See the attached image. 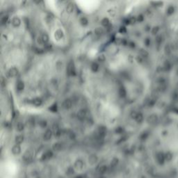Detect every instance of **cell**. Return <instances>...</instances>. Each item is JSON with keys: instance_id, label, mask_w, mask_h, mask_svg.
I'll return each instance as SVG.
<instances>
[{"instance_id": "ac0fdd59", "label": "cell", "mask_w": 178, "mask_h": 178, "mask_svg": "<svg viewBox=\"0 0 178 178\" xmlns=\"http://www.w3.org/2000/svg\"><path fill=\"white\" fill-rule=\"evenodd\" d=\"M66 11L68 13H72L74 11V6L72 3H69L66 6Z\"/></svg>"}, {"instance_id": "5b68a950", "label": "cell", "mask_w": 178, "mask_h": 178, "mask_svg": "<svg viewBox=\"0 0 178 178\" xmlns=\"http://www.w3.org/2000/svg\"><path fill=\"white\" fill-rule=\"evenodd\" d=\"M86 116V109H81L79 110L78 113H77V118L80 120H83Z\"/></svg>"}, {"instance_id": "4dcf8cb0", "label": "cell", "mask_w": 178, "mask_h": 178, "mask_svg": "<svg viewBox=\"0 0 178 178\" xmlns=\"http://www.w3.org/2000/svg\"><path fill=\"white\" fill-rule=\"evenodd\" d=\"M34 52L35 53L38 54H42L44 53L45 50L42 49L38 48V47H34Z\"/></svg>"}, {"instance_id": "9c48e42d", "label": "cell", "mask_w": 178, "mask_h": 178, "mask_svg": "<svg viewBox=\"0 0 178 178\" xmlns=\"http://www.w3.org/2000/svg\"><path fill=\"white\" fill-rule=\"evenodd\" d=\"M52 136V131L50 130H47V131L45 132V134H44L43 136L44 140H45V141H48V140H49L51 139Z\"/></svg>"}, {"instance_id": "4316f807", "label": "cell", "mask_w": 178, "mask_h": 178, "mask_svg": "<svg viewBox=\"0 0 178 178\" xmlns=\"http://www.w3.org/2000/svg\"><path fill=\"white\" fill-rule=\"evenodd\" d=\"M155 41L157 45H161V43L163 42V37L161 35H158L157 37H156V39H155Z\"/></svg>"}, {"instance_id": "f1b7e54d", "label": "cell", "mask_w": 178, "mask_h": 178, "mask_svg": "<svg viewBox=\"0 0 178 178\" xmlns=\"http://www.w3.org/2000/svg\"><path fill=\"white\" fill-rule=\"evenodd\" d=\"M80 23H81L82 26H86L87 24H88V20L86 18L83 17V18H82L80 19Z\"/></svg>"}, {"instance_id": "816d5d0a", "label": "cell", "mask_w": 178, "mask_h": 178, "mask_svg": "<svg viewBox=\"0 0 178 178\" xmlns=\"http://www.w3.org/2000/svg\"><path fill=\"white\" fill-rule=\"evenodd\" d=\"M128 45L130 46V47H131V48H134V47H135V43H134V42H132V41L129 42V43H128Z\"/></svg>"}, {"instance_id": "60d3db41", "label": "cell", "mask_w": 178, "mask_h": 178, "mask_svg": "<svg viewBox=\"0 0 178 178\" xmlns=\"http://www.w3.org/2000/svg\"><path fill=\"white\" fill-rule=\"evenodd\" d=\"M106 60V57L104 54H101L98 56V61L100 62H104Z\"/></svg>"}, {"instance_id": "1f68e13d", "label": "cell", "mask_w": 178, "mask_h": 178, "mask_svg": "<svg viewBox=\"0 0 178 178\" xmlns=\"http://www.w3.org/2000/svg\"><path fill=\"white\" fill-rule=\"evenodd\" d=\"M62 66H63V63L62 61H58L56 63V70L58 71H61L62 70Z\"/></svg>"}, {"instance_id": "db71d44e", "label": "cell", "mask_w": 178, "mask_h": 178, "mask_svg": "<svg viewBox=\"0 0 178 178\" xmlns=\"http://www.w3.org/2000/svg\"><path fill=\"white\" fill-rule=\"evenodd\" d=\"M37 43H38L39 45H42V44H43V40H42V38H41V37H38V38Z\"/></svg>"}, {"instance_id": "d590c367", "label": "cell", "mask_w": 178, "mask_h": 178, "mask_svg": "<svg viewBox=\"0 0 178 178\" xmlns=\"http://www.w3.org/2000/svg\"><path fill=\"white\" fill-rule=\"evenodd\" d=\"M123 131H124V128H123L122 127H117L116 129V130H115V132H116V134H122Z\"/></svg>"}, {"instance_id": "6f0895ef", "label": "cell", "mask_w": 178, "mask_h": 178, "mask_svg": "<svg viewBox=\"0 0 178 178\" xmlns=\"http://www.w3.org/2000/svg\"></svg>"}, {"instance_id": "ffe728a7", "label": "cell", "mask_w": 178, "mask_h": 178, "mask_svg": "<svg viewBox=\"0 0 178 178\" xmlns=\"http://www.w3.org/2000/svg\"><path fill=\"white\" fill-rule=\"evenodd\" d=\"M156 101H157V98L156 97H152V98L150 99L149 100H148V105L150 107H152L155 104Z\"/></svg>"}, {"instance_id": "f907efd6", "label": "cell", "mask_w": 178, "mask_h": 178, "mask_svg": "<svg viewBox=\"0 0 178 178\" xmlns=\"http://www.w3.org/2000/svg\"><path fill=\"white\" fill-rule=\"evenodd\" d=\"M1 86H6V80H5L4 78L3 77H1Z\"/></svg>"}, {"instance_id": "ab89813d", "label": "cell", "mask_w": 178, "mask_h": 178, "mask_svg": "<svg viewBox=\"0 0 178 178\" xmlns=\"http://www.w3.org/2000/svg\"><path fill=\"white\" fill-rule=\"evenodd\" d=\"M68 136H69V137H70V139H75V137H76V135L72 131H69V133H68Z\"/></svg>"}, {"instance_id": "9a60e30c", "label": "cell", "mask_w": 178, "mask_h": 178, "mask_svg": "<svg viewBox=\"0 0 178 178\" xmlns=\"http://www.w3.org/2000/svg\"><path fill=\"white\" fill-rule=\"evenodd\" d=\"M16 87H17V89H18V91H23V89L24 88V82H22V81H18V83H17Z\"/></svg>"}, {"instance_id": "52a82bcc", "label": "cell", "mask_w": 178, "mask_h": 178, "mask_svg": "<svg viewBox=\"0 0 178 178\" xmlns=\"http://www.w3.org/2000/svg\"><path fill=\"white\" fill-rule=\"evenodd\" d=\"M18 73V69L16 67H11L9 70V75L10 77H15V76H17Z\"/></svg>"}, {"instance_id": "d6a6232c", "label": "cell", "mask_w": 178, "mask_h": 178, "mask_svg": "<svg viewBox=\"0 0 178 178\" xmlns=\"http://www.w3.org/2000/svg\"><path fill=\"white\" fill-rule=\"evenodd\" d=\"M148 132H147V131H145L143 133H142L141 136H140V139L141 140H142V141H143V140H145L148 137Z\"/></svg>"}, {"instance_id": "e575fe53", "label": "cell", "mask_w": 178, "mask_h": 178, "mask_svg": "<svg viewBox=\"0 0 178 178\" xmlns=\"http://www.w3.org/2000/svg\"><path fill=\"white\" fill-rule=\"evenodd\" d=\"M47 122L46 120H42L39 122V125H40V127H42V128H45V127L47 126Z\"/></svg>"}, {"instance_id": "bcb514c9", "label": "cell", "mask_w": 178, "mask_h": 178, "mask_svg": "<svg viewBox=\"0 0 178 178\" xmlns=\"http://www.w3.org/2000/svg\"><path fill=\"white\" fill-rule=\"evenodd\" d=\"M150 43H151V40H150V38H147L145 39L144 43H145V46L149 47L150 45Z\"/></svg>"}, {"instance_id": "d6986e66", "label": "cell", "mask_w": 178, "mask_h": 178, "mask_svg": "<svg viewBox=\"0 0 178 178\" xmlns=\"http://www.w3.org/2000/svg\"><path fill=\"white\" fill-rule=\"evenodd\" d=\"M140 56H141V57H143V58H147L148 56H149V54L148 52L146 51V50H145L143 49H141V50H140Z\"/></svg>"}, {"instance_id": "cb8c5ba5", "label": "cell", "mask_w": 178, "mask_h": 178, "mask_svg": "<svg viewBox=\"0 0 178 178\" xmlns=\"http://www.w3.org/2000/svg\"><path fill=\"white\" fill-rule=\"evenodd\" d=\"M99 69V65L97 63H93L91 65V70L93 72H97Z\"/></svg>"}, {"instance_id": "7dc6e473", "label": "cell", "mask_w": 178, "mask_h": 178, "mask_svg": "<svg viewBox=\"0 0 178 178\" xmlns=\"http://www.w3.org/2000/svg\"><path fill=\"white\" fill-rule=\"evenodd\" d=\"M119 32L121 34H125L127 32V29L125 27H120V29H119Z\"/></svg>"}, {"instance_id": "44dd1931", "label": "cell", "mask_w": 178, "mask_h": 178, "mask_svg": "<svg viewBox=\"0 0 178 178\" xmlns=\"http://www.w3.org/2000/svg\"><path fill=\"white\" fill-rule=\"evenodd\" d=\"M101 23L102 24L104 27H107L108 26H109V25L111 24H110V21H109V19H108V18H106L102 19Z\"/></svg>"}, {"instance_id": "c3c4849f", "label": "cell", "mask_w": 178, "mask_h": 178, "mask_svg": "<svg viewBox=\"0 0 178 178\" xmlns=\"http://www.w3.org/2000/svg\"><path fill=\"white\" fill-rule=\"evenodd\" d=\"M136 61L138 63H143V58L141 57V56H138L136 57Z\"/></svg>"}, {"instance_id": "30bf717a", "label": "cell", "mask_w": 178, "mask_h": 178, "mask_svg": "<svg viewBox=\"0 0 178 178\" xmlns=\"http://www.w3.org/2000/svg\"><path fill=\"white\" fill-rule=\"evenodd\" d=\"M21 152V148L18 144L14 145L12 148V152L14 154H19Z\"/></svg>"}, {"instance_id": "7402d4cb", "label": "cell", "mask_w": 178, "mask_h": 178, "mask_svg": "<svg viewBox=\"0 0 178 178\" xmlns=\"http://www.w3.org/2000/svg\"><path fill=\"white\" fill-rule=\"evenodd\" d=\"M41 38H42V40H43V44H47L49 41V36L47 34H43L41 36Z\"/></svg>"}, {"instance_id": "277c9868", "label": "cell", "mask_w": 178, "mask_h": 178, "mask_svg": "<svg viewBox=\"0 0 178 178\" xmlns=\"http://www.w3.org/2000/svg\"><path fill=\"white\" fill-rule=\"evenodd\" d=\"M63 107L66 109H70L72 106V102L70 99H66L62 104Z\"/></svg>"}, {"instance_id": "d4e9b609", "label": "cell", "mask_w": 178, "mask_h": 178, "mask_svg": "<svg viewBox=\"0 0 178 178\" xmlns=\"http://www.w3.org/2000/svg\"><path fill=\"white\" fill-rule=\"evenodd\" d=\"M135 120H136V121L138 123H141L143 122V114L141 113H138V116H137Z\"/></svg>"}, {"instance_id": "8d00e7d4", "label": "cell", "mask_w": 178, "mask_h": 178, "mask_svg": "<svg viewBox=\"0 0 178 178\" xmlns=\"http://www.w3.org/2000/svg\"><path fill=\"white\" fill-rule=\"evenodd\" d=\"M17 130H18L19 131H22V130H24V125L22 122H18V125H17Z\"/></svg>"}, {"instance_id": "7bdbcfd3", "label": "cell", "mask_w": 178, "mask_h": 178, "mask_svg": "<svg viewBox=\"0 0 178 178\" xmlns=\"http://www.w3.org/2000/svg\"><path fill=\"white\" fill-rule=\"evenodd\" d=\"M138 113H137L136 111H131V113L130 116H131V118L136 119V117H137V116H138Z\"/></svg>"}, {"instance_id": "83f0119b", "label": "cell", "mask_w": 178, "mask_h": 178, "mask_svg": "<svg viewBox=\"0 0 178 178\" xmlns=\"http://www.w3.org/2000/svg\"><path fill=\"white\" fill-rule=\"evenodd\" d=\"M61 149V144L60 143H56L53 145V150L55 151H59Z\"/></svg>"}, {"instance_id": "b9f144b4", "label": "cell", "mask_w": 178, "mask_h": 178, "mask_svg": "<svg viewBox=\"0 0 178 178\" xmlns=\"http://www.w3.org/2000/svg\"><path fill=\"white\" fill-rule=\"evenodd\" d=\"M143 20H144V16H143L142 14L139 15L138 17H137V21H138L139 22H142Z\"/></svg>"}, {"instance_id": "11a10c76", "label": "cell", "mask_w": 178, "mask_h": 178, "mask_svg": "<svg viewBox=\"0 0 178 178\" xmlns=\"http://www.w3.org/2000/svg\"><path fill=\"white\" fill-rule=\"evenodd\" d=\"M124 22H125V24H130V19H124Z\"/></svg>"}, {"instance_id": "836d02e7", "label": "cell", "mask_w": 178, "mask_h": 178, "mask_svg": "<svg viewBox=\"0 0 178 178\" xmlns=\"http://www.w3.org/2000/svg\"><path fill=\"white\" fill-rule=\"evenodd\" d=\"M159 31V27L158 26H156V27H154L152 29L151 32H152V35H156V34H158Z\"/></svg>"}, {"instance_id": "e0dca14e", "label": "cell", "mask_w": 178, "mask_h": 178, "mask_svg": "<svg viewBox=\"0 0 178 178\" xmlns=\"http://www.w3.org/2000/svg\"><path fill=\"white\" fill-rule=\"evenodd\" d=\"M23 141H24V137H23V136H22V135L17 136L15 137V143H16L17 144H20V143H22L23 142Z\"/></svg>"}, {"instance_id": "f546056e", "label": "cell", "mask_w": 178, "mask_h": 178, "mask_svg": "<svg viewBox=\"0 0 178 178\" xmlns=\"http://www.w3.org/2000/svg\"><path fill=\"white\" fill-rule=\"evenodd\" d=\"M95 33L97 36H100L104 33V30L101 27H97L96 29H95Z\"/></svg>"}, {"instance_id": "603a6c76", "label": "cell", "mask_w": 178, "mask_h": 178, "mask_svg": "<svg viewBox=\"0 0 178 178\" xmlns=\"http://www.w3.org/2000/svg\"><path fill=\"white\" fill-rule=\"evenodd\" d=\"M49 110L50 111H52V112H53V113L57 112V111H58V107H57L56 103H54V104H52V106H50V107L49 108Z\"/></svg>"}, {"instance_id": "f35d334b", "label": "cell", "mask_w": 178, "mask_h": 178, "mask_svg": "<svg viewBox=\"0 0 178 178\" xmlns=\"http://www.w3.org/2000/svg\"><path fill=\"white\" fill-rule=\"evenodd\" d=\"M52 130H53L54 134H56L57 131H58L60 130V129H59L58 125L57 124H54L53 126H52Z\"/></svg>"}, {"instance_id": "2e32d148", "label": "cell", "mask_w": 178, "mask_h": 178, "mask_svg": "<svg viewBox=\"0 0 178 178\" xmlns=\"http://www.w3.org/2000/svg\"><path fill=\"white\" fill-rule=\"evenodd\" d=\"M42 102H43L41 100V99H40V98H35L32 100V104L36 106H40L42 104Z\"/></svg>"}, {"instance_id": "4fadbf2b", "label": "cell", "mask_w": 178, "mask_h": 178, "mask_svg": "<svg viewBox=\"0 0 178 178\" xmlns=\"http://www.w3.org/2000/svg\"><path fill=\"white\" fill-rule=\"evenodd\" d=\"M172 47H171V45H169L167 44L166 45V46L164 47V52L166 55H169L171 53V51H172Z\"/></svg>"}, {"instance_id": "f5cc1de1", "label": "cell", "mask_w": 178, "mask_h": 178, "mask_svg": "<svg viewBox=\"0 0 178 178\" xmlns=\"http://www.w3.org/2000/svg\"><path fill=\"white\" fill-rule=\"evenodd\" d=\"M152 4L155 5V6H161V5L163 4L162 2H152Z\"/></svg>"}, {"instance_id": "ee69618b", "label": "cell", "mask_w": 178, "mask_h": 178, "mask_svg": "<svg viewBox=\"0 0 178 178\" xmlns=\"http://www.w3.org/2000/svg\"><path fill=\"white\" fill-rule=\"evenodd\" d=\"M52 49V45L51 44H45L44 47V50L46 51H49Z\"/></svg>"}, {"instance_id": "6da1fadb", "label": "cell", "mask_w": 178, "mask_h": 178, "mask_svg": "<svg viewBox=\"0 0 178 178\" xmlns=\"http://www.w3.org/2000/svg\"><path fill=\"white\" fill-rule=\"evenodd\" d=\"M67 73L69 76H75L76 75V70L73 61H70L67 64Z\"/></svg>"}, {"instance_id": "681fc988", "label": "cell", "mask_w": 178, "mask_h": 178, "mask_svg": "<svg viewBox=\"0 0 178 178\" xmlns=\"http://www.w3.org/2000/svg\"><path fill=\"white\" fill-rule=\"evenodd\" d=\"M127 136H122V137H121L120 139V140L117 142V143H122V142H123V141H126V139H127Z\"/></svg>"}, {"instance_id": "7a4b0ae2", "label": "cell", "mask_w": 178, "mask_h": 178, "mask_svg": "<svg viewBox=\"0 0 178 178\" xmlns=\"http://www.w3.org/2000/svg\"><path fill=\"white\" fill-rule=\"evenodd\" d=\"M106 133V127L104 126H100L98 129V137L99 139H103Z\"/></svg>"}, {"instance_id": "8fae6325", "label": "cell", "mask_w": 178, "mask_h": 178, "mask_svg": "<svg viewBox=\"0 0 178 178\" xmlns=\"http://www.w3.org/2000/svg\"><path fill=\"white\" fill-rule=\"evenodd\" d=\"M170 68H171L170 63L169 62V61H166L164 63V66H163V67H162V70L166 71V72H168V71H169V70H170Z\"/></svg>"}, {"instance_id": "5bb4252c", "label": "cell", "mask_w": 178, "mask_h": 178, "mask_svg": "<svg viewBox=\"0 0 178 178\" xmlns=\"http://www.w3.org/2000/svg\"><path fill=\"white\" fill-rule=\"evenodd\" d=\"M97 157L95 154H92L88 158V161L91 164H95L97 162Z\"/></svg>"}, {"instance_id": "9f6ffc18", "label": "cell", "mask_w": 178, "mask_h": 178, "mask_svg": "<svg viewBox=\"0 0 178 178\" xmlns=\"http://www.w3.org/2000/svg\"><path fill=\"white\" fill-rule=\"evenodd\" d=\"M176 74H177V75L178 76V67L177 68V70H176Z\"/></svg>"}, {"instance_id": "74e56055", "label": "cell", "mask_w": 178, "mask_h": 178, "mask_svg": "<svg viewBox=\"0 0 178 178\" xmlns=\"http://www.w3.org/2000/svg\"><path fill=\"white\" fill-rule=\"evenodd\" d=\"M8 19H9V16H8V15H4V16H3V17L1 18V24H6V23L7 22V21H8Z\"/></svg>"}, {"instance_id": "8992f818", "label": "cell", "mask_w": 178, "mask_h": 178, "mask_svg": "<svg viewBox=\"0 0 178 178\" xmlns=\"http://www.w3.org/2000/svg\"><path fill=\"white\" fill-rule=\"evenodd\" d=\"M63 36V31L61 29H58L55 31L54 33V38L56 39L57 40H59L62 38Z\"/></svg>"}, {"instance_id": "ba28073f", "label": "cell", "mask_w": 178, "mask_h": 178, "mask_svg": "<svg viewBox=\"0 0 178 178\" xmlns=\"http://www.w3.org/2000/svg\"><path fill=\"white\" fill-rule=\"evenodd\" d=\"M21 24V20L19 19V18L18 17H15L13 18L12 19V24L15 27H19V25Z\"/></svg>"}, {"instance_id": "f6af8a7d", "label": "cell", "mask_w": 178, "mask_h": 178, "mask_svg": "<svg viewBox=\"0 0 178 178\" xmlns=\"http://www.w3.org/2000/svg\"><path fill=\"white\" fill-rule=\"evenodd\" d=\"M137 21V18H136L134 16H132V17H131L130 18V24H135L136 23V22Z\"/></svg>"}, {"instance_id": "484cf974", "label": "cell", "mask_w": 178, "mask_h": 178, "mask_svg": "<svg viewBox=\"0 0 178 178\" xmlns=\"http://www.w3.org/2000/svg\"><path fill=\"white\" fill-rule=\"evenodd\" d=\"M174 12H175V7L173 6H169L167 10H166V13H167V14L169 15H171L172 14H173Z\"/></svg>"}, {"instance_id": "3957f363", "label": "cell", "mask_w": 178, "mask_h": 178, "mask_svg": "<svg viewBox=\"0 0 178 178\" xmlns=\"http://www.w3.org/2000/svg\"><path fill=\"white\" fill-rule=\"evenodd\" d=\"M147 121L150 124H155L158 121V116L157 114H151L148 116Z\"/></svg>"}, {"instance_id": "7c38bea8", "label": "cell", "mask_w": 178, "mask_h": 178, "mask_svg": "<svg viewBox=\"0 0 178 178\" xmlns=\"http://www.w3.org/2000/svg\"><path fill=\"white\" fill-rule=\"evenodd\" d=\"M118 94L121 97H125L127 95V91H126V89L123 86L120 87L119 88V91H118Z\"/></svg>"}]
</instances>
